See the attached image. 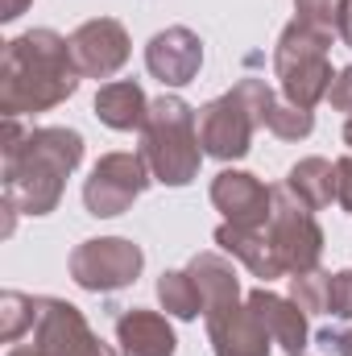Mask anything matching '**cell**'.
Segmentation results:
<instances>
[{
  "instance_id": "obj_1",
  "label": "cell",
  "mask_w": 352,
  "mask_h": 356,
  "mask_svg": "<svg viewBox=\"0 0 352 356\" xmlns=\"http://www.w3.org/2000/svg\"><path fill=\"white\" fill-rule=\"evenodd\" d=\"M4 203L21 216H50L63 203L67 178L83 162V137L75 129H21L4 116Z\"/></svg>"
},
{
  "instance_id": "obj_2",
  "label": "cell",
  "mask_w": 352,
  "mask_h": 356,
  "mask_svg": "<svg viewBox=\"0 0 352 356\" xmlns=\"http://www.w3.org/2000/svg\"><path fill=\"white\" fill-rule=\"evenodd\" d=\"M79 67L71 54V38L54 29H29L4 46L0 58V112L29 116L58 108L79 91Z\"/></svg>"
},
{
  "instance_id": "obj_3",
  "label": "cell",
  "mask_w": 352,
  "mask_h": 356,
  "mask_svg": "<svg viewBox=\"0 0 352 356\" xmlns=\"http://www.w3.org/2000/svg\"><path fill=\"white\" fill-rule=\"evenodd\" d=\"M141 158L162 186H186L199 178V166L207 158L199 141V112L182 95H162L150 104L141 129Z\"/></svg>"
},
{
  "instance_id": "obj_4",
  "label": "cell",
  "mask_w": 352,
  "mask_h": 356,
  "mask_svg": "<svg viewBox=\"0 0 352 356\" xmlns=\"http://www.w3.org/2000/svg\"><path fill=\"white\" fill-rule=\"evenodd\" d=\"M273 99V91L265 88V79H241L232 91L207 99L199 108V141L203 154L216 162H237L253 149V133L262 129L265 104Z\"/></svg>"
},
{
  "instance_id": "obj_5",
  "label": "cell",
  "mask_w": 352,
  "mask_h": 356,
  "mask_svg": "<svg viewBox=\"0 0 352 356\" xmlns=\"http://www.w3.org/2000/svg\"><path fill=\"white\" fill-rule=\"evenodd\" d=\"M332 33L307 25V21H290L278 38V50H273V75L282 83V95L298 108H315L319 99H328V91L336 83V71H332Z\"/></svg>"
},
{
  "instance_id": "obj_6",
  "label": "cell",
  "mask_w": 352,
  "mask_h": 356,
  "mask_svg": "<svg viewBox=\"0 0 352 356\" xmlns=\"http://www.w3.org/2000/svg\"><path fill=\"white\" fill-rule=\"evenodd\" d=\"M269 245L278 253V266L286 269V277L319 269L323 257V228L315 224V211L307 203H298V195L282 182L273 186V211H269Z\"/></svg>"
},
{
  "instance_id": "obj_7",
  "label": "cell",
  "mask_w": 352,
  "mask_h": 356,
  "mask_svg": "<svg viewBox=\"0 0 352 356\" xmlns=\"http://www.w3.org/2000/svg\"><path fill=\"white\" fill-rule=\"evenodd\" d=\"M145 253L141 245L125 241V236H95L71 249V277L75 286H83L91 294H112L125 290L141 277Z\"/></svg>"
},
{
  "instance_id": "obj_8",
  "label": "cell",
  "mask_w": 352,
  "mask_h": 356,
  "mask_svg": "<svg viewBox=\"0 0 352 356\" xmlns=\"http://www.w3.org/2000/svg\"><path fill=\"white\" fill-rule=\"evenodd\" d=\"M154 182L150 175V162L137 154H104L95 166H91V178L83 182V203L95 220H112L120 211H129L145 186Z\"/></svg>"
},
{
  "instance_id": "obj_9",
  "label": "cell",
  "mask_w": 352,
  "mask_h": 356,
  "mask_svg": "<svg viewBox=\"0 0 352 356\" xmlns=\"http://www.w3.org/2000/svg\"><path fill=\"white\" fill-rule=\"evenodd\" d=\"M33 348L42 356H116L104 344L83 311L67 298H38V323H33Z\"/></svg>"
},
{
  "instance_id": "obj_10",
  "label": "cell",
  "mask_w": 352,
  "mask_h": 356,
  "mask_svg": "<svg viewBox=\"0 0 352 356\" xmlns=\"http://www.w3.org/2000/svg\"><path fill=\"white\" fill-rule=\"evenodd\" d=\"M71 54H75V67L83 79H112L129 63L133 42L116 17H91L71 33Z\"/></svg>"
},
{
  "instance_id": "obj_11",
  "label": "cell",
  "mask_w": 352,
  "mask_h": 356,
  "mask_svg": "<svg viewBox=\"0 0 352 356\" xmlns=\"http://www.w3.org/2000/svg\"><path fill=\"white\" fill-rule=\"evenodd\" d=\"M211 203L224 216V224L237 228H265L273 211V186L245 170H220L211 178Z\"/></svg>"
},
{
  "instance_id": "obj_12",
  "label": "cell",
  "mask_w": 352,
  "mask_h": 356,
  "mask_svg": "<svg viewBox=\"0 0 352 356\" xmlns=\"http://www.w3.org/2000/svg\"><path fill=\"white\" fill-rule=\"evenodd\" d=\"M145 67H150V75L162 88H186L199 75V67H203L199 33L186 29V25H170V29L154 33L150 46H145Z\"/></svg>"
},
{
  "instance_id": "obj_13",
  "label": "cell",
  "mask_w": 352,
  "mask_h": 356,
  "mask_svg": "<svg viewBox=\"0 0 352 356\" xmlns=\"http://www.w3.org/2000/svg\"><path fill=\"white\" fill-rule=\"evenodd\" d=\"M203 319H207V340H211L216 356H269L273 336L249 311V302H232V307L207 311Z\"/></svg>"
},
{
  "instance_id": "obj_14",
  "label": "cell",
  "mask_w": 352,
  "mask_h": 356,
  "mask_svg": "<svg viewBox=\"0 0 352 356\" xmlns=\"http://www.w3.org/2000/svg\"><path fill=\"white\" fill-rule=\"evenodd\" d=\"M249 311L262 319V327L273 336V344L282 348L286 356H303L307 353V311L294 302V298H282V294H273V290H249Z\"/></svg>"
},
{
  "instance_id": "obj_15",
  "label": "cell",
  "mask_w": 352,
  "mask_h": 356,
  "mask_svg": "<svg viewBox=\"0 0 352 356\" xmlns=\"http://www.w3.org/2000/svg\"><path fill=\"white\" fill-rule=\"evenodd\" d=\"M116 344L120 356H175L178 348L170 319L145 307H133L116 319Z\"/></svg>"
},
{
  "instance_id": "obj_16",
  "label": "cell",
  "mask_w": 352,
  "mask_h": 356,
  "mask_svg": "<svg viewBox=\"0 0 352 356\" xmlns=\"http://www.w3.org/2000/svg\"><path fill=\"white\" fill-rule=\"evenodd\" d=\"M216 245L224 253H232L237 261H245L253 277H262L265 286L273 277H286V269L278 266V253L269 245V232L265 228H237V224H220L216 228Z\"/></svg>"
},
{
  "instance_id": "obj_17",
  "label": "cell",
  "mask_w": 352,
  "mask_h": 356,
  "mask_svg": "<svg viewBox=\"0 0 352 356\" xmlns=\"http://www.w3.org/2000/svg\"><path fill=\"white\" fill-rule=\"evenodd\" d=\"M95 116L116 129V133H133V129H145V116H150V99L141 83L133 79H116V83H104L95 91Z\"/></svg>"
},
{
  "instance_id": "obj_18",
  "label": "cell",
  "mask_w": 352,
  "mask_h": 356,
  "mask_svg": "<svg viewBox=\"0 0 352 356\" xmlns=\"http://www.w3.org/2000/svg\"><path fill=\"white\" fill-rule=\"evenodd\" d=\"M186 273L195 277V286L203 294V315L241 302V277H237V269L224 253H195Z\"/></svg>"
},
{
  "instance_id": "obj_19",
  "label": "cell",
  "mask_w": 352,
  "mask_h": 356,
  "mask_svg": "<svg viewBox=\"0 0 352 356\" xmlns=\"http://www.w3.org/2000/svg\"><path fill=\"white\" fill-rule=\"evenodd\" d=\"M286 186L298 195V203H307L311 211H323L340 199V175L328 158H303L290 166L286 175Z\"/></svg>"
},
{
  "instance_id": "obj_20",
  "label": "cell",
  "mask_w": 352,
  "mask_h": 356,
  "mask_svg": "<svg viewBox=\"0 0 352 356\" xmlns=\"http://www.w3.org/2000/svg\"><path fill=\"white\" fill-rule=\"evenodd\" d=\"M158 298H162V311L175 319H199L203 315V294L186 269H166L158 277Z\"/></svg>"
},
{
  "instance_id": "obj_21",
  "label": "cell",
  "mask_w": 352,
  "mask_h": 356,
  "mask_svg": "<svg viewBox=\"0 0 352 356\" xmlns=\"http://www.w3.org/2000/svg\"><path fill=\"white\" fill-rule=\"evenodd\" d=\"M262 129H269L278 141H303V137H311V129H315V112H311V108L290 104L286 95H282V99L273 95V99L265 104Z\"/></svg>"
},
{
  "instance_id": "obj_22",
  "label": "cell",
  "mask_w": 352,
  "mask_h": 356,
  "mask_svg": "<svg viewBox=\"0 0 352 356\" xmlns=\"http://www.w3.org/2000/svg\"><path fill=\"white\" fill-rule=\"evenodd\" d=\"M33 323H38V298L21 290H4L0 294V340L17 344L25 332H33Z\"/></svg>"
},
{
  "instance_id": "obj_23",
  "label": "cell",
  "mask_w": 352,
  "mask_h": 356,
  "mask_svg": "<svg viewBox=\"0 0 352 356\" xmlns=\"http://www.w3.org/2000/svg\"><path fill=\"white\" fill-rule=\"evenodd\" d=\"M328 277L323 269H307V273H294L290 277V298L307 311V315H323L328 311Z\"/></svg>"
},
{
  "instance_id": "obj_24",
  "label": "cell",
  "mask_w": 352,
  "mask_h": 356,
  "mask_svg": "<svg viewBox=\"0 0 352 356\" xmlns=\"http://www.w3.org/2000/svg\"><path fill=\"white\" fill-rule=\"evenodd\" d=\"M294 13L298 21L340 38V25H344V13H349V0H294Z\"/></svg>"
},
{
  "instance_id": "obj_25",
  "label": "cell",
  "mask_w": 352,
  "mask_h": 356,
  "mask_svg": "<svg viewBox=\"0 0 352 356\" xmlns=\"http://www.w3.org/2000/svg\"><path fill=\"white\" fill-rule=\"evenodd\" d=\"M328 315L352 319V269H340L328 277Z\"/></svg>"
},
{
  "instance_id": "obj_26",
  "label": "cell",
  "mask_w": 352,
  "mask_h": 356,
  "mask_svg": "<svg viewBox=\"0 0 352 356\" xmlns=\"http://www.w3.org/2000/svg\"><path fill=\"white\" fill-rule=\"evenodd\" d=\"M328 104H332L336 112H349L352 116V67H344V71L336 75V83L328 91Z\"/></svg>"
},
{
  "instance_id": "obj_27",
  "label": "cell",
  "mask_w": 352,
  "mask_h": 356,
  "mask_svg": "<svg viewBox=\"0 0 352 356\" xmlns=\"http://www.w3.org/2000/svg\"><path fill=\"white\" fill-rule=\"evenodd\" d=\"M336 175H340V199H336V203H340L344 211H352V154L336 162Z\"/></svg>"
},
{
  "instance_id": "obj_28",
  "label": "cell",
  "mask_w": 352,
  "mask_h": 356,
  "mask_svg": "<svg viewBox=\"0 0 352 356\" xmlns=\"http://www.w3.org/2000/svg\"><path fill=\"white\" fill-rule=\"evenodd\" d=\"M319 344H328L336 356H352V327L349 332H332V327L319 332Z\"/></svg>"
},
{
  "instance_id": "obj_29",
  "label": "cell",
  "mask_w": 352,
  "mask_h": 356,
  "mask_svg": "<svg viewBox=\"0 0 352 356\" xmlns=\"http://www.w3.org/2000/svg\"><path fill=\"white\" fill-rule=\"evenodd\" d=\"M29 8V0H0V21H17Z\"/></svg>"
},
{
  "instance_id": "obj_30",
  "label": "cell",
  "mask_w": 352,
  "mask_h": 356,
  "mask_svg": "<svg viewBox=\"0 0 352 356\" xmlns=\"http://www.w3.org/2000/svg\"><path fill=\"white\" fill-rule=\"evenodd\" d=\"M340 38H344V46H352V0H349V13H344V25H340Z\"/></svg>"
},
{
  "instance_id": "obj_31",
  "label": "cell",
  "mask_w": 352,
  "mask_h": 356,
  "mask_svg": "<svg viewBox=\"0 0 352 356\" xmlns=\"http://www.w3.org/2000/svg\"><path fill=\"white\" fill-rule=\"evenodd\" d=\"M8 356H42L33 344H17V348H8Z\"/></svg>"
},
{
  "instance_id": "obj_32",
  "label": "cell",
  "mask_w": 352,
  "mask_h": 356,
  "mask_svg": "<svg viewBox=\"0 0 352 356\" xmlns=\"http://www.w3.org/2000/svg\"><path fill=\"white\" fill-rule=\"evenodd\" d=\"M344 145L352 149V116H349V124H344Z\"/></svg>"
}]
</instances>
